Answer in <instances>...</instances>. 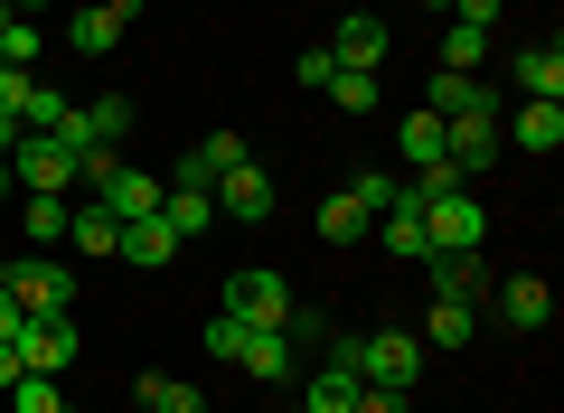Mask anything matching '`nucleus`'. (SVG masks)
<instances>
[{
	"label": "nucleus",
	"instance_id": "nucleus-36",
	"mask_svg": "<svg viewBox=\"0 0 564 413\" xmlns=\"http://www.w3.org/2000/svg\"><path fill=\"white\" fill-rule=\"evenodd\" d=\"M452 20H462V29H489V20H499V0H452Z\"/></svg>",
	"mask_w": 564,
	"mask_h": 413
},
{
	"label": "nucleus",
	"instance_id": "nucleus-12",
	"mask_svg": "<svg viewBox=\"0 0 564 413\" xmlns=\"http://www.w3.org/2000/svg\"><path fill=\"white\" fill-rule=\"evenodd\" d=\"M236 160H245L236 132H207V141H188V151H180V178H170V188H217Z\"/></svg>",
	"mask_w": 564,
	"mask_h": 413
},
{
	"label": "nucleus",
	"instance_id": "nucleus-33",
	"mask_svg": "<svg viewBox=\"0 0 564 413\" xmlns=\"http://www.w3.org/2000/svg\"><path fill=\"white\" fill-rule=\"evenodd\" d=\"M10 413H66L57 376H10Z\"/></svg>",
	"mask_w": 564,
	"mask_h": 413
},
{
	"label": "nucleus",
	"instance_id": "nucleus-19",
	"mask_svg": "<svg viewBox=\"0 0 564 413\" xmlns=\"http://www.w3.org/2000/svg\"><path fill=\"white\" fill-rule=\"evenodd\" d=\"M518 95L527 104H564V47H527V57H518Z\"/></svg>",
	"mask_w": 564,
	"mask_h": 413
},
{
	"label": "nucleus",
	"instance_id": "nucleus-3",
	"mask_svg": "<svg viewBox=\"0 0 564 413\" xmlns=\"http://www.w3.org/2000/svg\"><path fill=\"white\" fill-rule=\"evenodd\" d=\"M414 376H423V338H404V329H377V338H358V385L414 394Z\"/></svg>",
	"mask_w": 564,
	"mask_h": 413
},
{
	"label": "nucleus",
	"instance_id": "nucleus-40",
	"mask_svg": "<svg viewBox=\"0 0 564 413\" xmlns=\"http://www.w3.org/2000/svg\"><path fill=\"white\" fill-rule=\"evenodd\" d=\"M10 188H20V178H10V151H0V197H10Z\"/></svg>",
	"mask_w": 564,
	"mask_h": 413
},
{
	"label": "nucleus",
	"instance_id": "nucleus-21",
	"mask_svg": "<svg viewBox=\"0 0 564 413\" xmlns=\"http://www.w3.org/2000/svg\"><path fill=\"white\" fill-rule=\"evenodd\" d=\"M161 226H170V236H207V226H217V197H207V188H170L161 197Z\"/></svg>",
	"mask_w": 564,
	"mask_h": 413
},
{
	"label": "nucleus",
	"instance_id": "nucleus-5",
	"mask_svg": "<svg viewBox=\"0 0 564 413\" xmlns=\"http://www.w3.org/2000/svg\"><path fill=\"white\" fill-rule=\"evenodd\" d=\"M122 132H132V95H95V104H76V113H66V132H57V141H66L76 160H104Z\"/></svg>",
	"mask_w": 564,
	"mask_h": 413
},
{
	"label": "nucleus",
	"instance_id": "nucleus-27",
	"mask_svg": "<svg viewBox=\"0 0 564 413\" xmlns=\"http://www.w3.org/2000/svg\"><path fill=\"white\" fill-rule=\"evenodd\" d=\"M141 413H207V394L180 376H141Z\"/></svg>",
	"mask_w": 564,
	"mask_h": 413
},
{
	"label": "nucleus",
	"instance_id": "nucleus-24",
	"mask_svg": "<svg viewBox=\"0 0 564 413\" xmlns=\"http://www.w3.org/2000/svg\"><path fill=\"white\" fill-rule=\"evenodd\" d=\"M113 254H122V263H170V254H180V236H170L161 217H132V226H122V244H113Z\"/></svg>",
	"mask_w": 564,
	"mask_h": 413
},
{
	"label": "nucleus",
	"instance_id": "nucleus-14",
	"mask_svg": "<svg viewBox=\"0 0 564 413\" xmlns=\"http://www.w3.org/2000/svg\"><path fill=\"white\" fill-rule=\"evenodd\" d=\"M499 319L536 338L545 319H555V292H545V273H508V282H499Z\"/></svg>",
	"mask_w": 564,
	"mask_h": 413
},
{
	"label": "nucleus",
	"instance_id": "nucleus-17",
	"mask_svg": "<svg viewBox=\"0 0 564 413\" xmlns=\"http://www.w3.org/2000/svg\"><path fill=\"white\" fill-rule=\"evenodd\" d=\"M122 29H132V20H122L113 0H76V20H66V47H76V57H104Z\"/></svg>",
	"mask_w": 564,
	"mask_h": 413
},
{
	"label": "nucleus",
	"instance_id": "nucleus-26",
	"mask_svg": "<svg viewBox=\"0 0 564 413\" xmlns=\"http://www.w3.org/2000/svg\"><path fill=\"white\" fill-rule=\"evenodd\" d=\"M367 226H377V217H367V207H358L348 188H339V197H321V244H358Z\"/></svg>",
	"mask_w": 564,
	"mask_h": 413
},
{
	"label": "nucleus",
	"instance_id": "nucleus-34",
	"mask_svg": "<svg viewBox=\"0 0 564 413\" xmlns=\"http://www.w3.org/2000/svg\"><path fill=\"white\" fill-rule=\"evenodd\" d=\"M480 57H489V29H462V20H452V39H443V66L480 76Z\"/></svg>",
	"mask_w": 564,
	"mask_h": 413
},
{
	"label": "nucleus",
	"instance_id": "nucleus-38",
	"mask_svg": "<svg viewBox=\"0 0 564 413\" xmlns=\"http://www.w3.org/2000/svg\"><path fill=\"white\" fill-rule=\"evenodd\" d=\"M10 376H20V348H10V338H0V394H10Z\"/></svg>",
	"mask_w": 564,
	"mask_h": 413
},
{
	"label": "nucleus",
	"instance_id": "nucleus-7",
	"mask_svg": "<svg viewBox=\"0 0 564 413\" xmlns=\"http://www.w3.org/2000/svg\"><path fill=\"white\" fill-rule=\"evenodd\" d=\"M423 236H433V254H480L489 207H470V188H452V197H433V207H423Z\"/></svg>",
	"mask_w": 564,
	"mask_h": 413
},
{
	"label": "nucleus",
	"instance_id": "nucleus-42",
	"mask_svg": "<svg viewBox=\"0 0 564 413\" xmlns=\"http://www.w3.org/2000/svg\"><path fill=\"white\" fill-rule=\"evenodd\" d=\"M0 20H10V0H0Z\"/></svg>",
	"mask_w": 564,
	"mask_h": 413
},
{
	"label": "nucleus",
	"instance_id": "nucleus-25",
	"mask_svg": "<svg viewBox=\"0 0 564 413\" xmlns=\"http://www.w3.org/2000/svg\"><path fill=\"white\" fill-rule=\"evenodd\" d=\"M66 244H76V254H113V244H122V226L113 217H104V207H95V197H85V207H76V217H66Z\"/></svg>",
	"mask_w": 564,
	"mask_h": 413
},
{
	"label": "nucleus",
	"instance_id": "nucleus-23",
	"mask_svg": "<svg viewBox=\"0 0 564 413\" xmlns=\"http://www.w3.org/2000/svg\"><path fill=\"white\" fill-rule=\"evenodd\" d=\"M339 113H377V95H386V76H367V66H329V85H321Z\"/></svg>",
	"mask_w": 564,
	"mask_h": 413
},
{
	"label": "nucleus",
	"instance_id": "nucleus-4",
	"mask_svg": "<svg viewBox=\"0 0 564 413\" xmlns=\"http://www.w3.org/2000/svg\"><path fill=\"white\" fill-rule=\"evenodd\" d=\"M20 376H66L76 367V311H47V319H20Z\"/></svg>",
	"mask_w": 564,
	"mask_h": 413
},
{
	"label": "nucleus",
	"instance_id": "nucleus-30",
	"mask_svg": "<svg viewBox=\"0 0 564 413\" xmlns=\"http://www.w3.org/2000/svg\"><path fill=\"white\" fill-rule=\"evenodd\" d=\"M66 217H76V197H29V207H20V226H29L39 244H57V236H66Z\"/></svg>",
	"mask_w": 564,
	"mask_h": 413
},
{
	"label": "nucleus",
	"instance_id": "nucleus-31",
	"mask_svg": "<svg viewBox=\"0 0 564 413\" xmlns=\"http://www.w3.org/2000/svg\"><path fill=\"white\" fill-rule=\"evenodd\" d=\"M29 57H39V20L10 10V20H0V66H20V76H29Z\"/></svg>",
	"mask_w": 564,
	"mask_h": 413
},
{
	"label": "nucleus",
	"instance_id": "nucleus-6",
	"mask_svg": "<svg viewBox=\"0 0 564 413\" xmlns=\"http://www.w3.org/2000/svg\"><path fill=\"white\" fill-rule=\"evenodd\" d=\"M0 273H10V292H20V311H29V319H47V311H76V273H66V263L20 254V263H0Z\"/></svg>",
	"mask_w": 564,
	"mask_h": 413
},
{
	"label": "nucleus",
	"instance_id": "nucleus-11",
	"mask_svg": "<svg viewBox=\"0 0 564 413\" xmlns=\"http://www.w3.org/2000/svg\"><path fill=\"white\" fill-rule=\"evenodd\" d=\"M423 113H443V122H462V113H499V95H489L480 76H462V66H433V95H423Z\"/></svg>",
	"mask_w": 564,
	"mask_h": 413
},
{
	"label": "nucleus",
	"instance_id": "nucleus-43",
	"mask_svg": "<svg viewBox=\"0 0 564 413\" xmlns=\"http://www.w3.org/2000/svg\"><path fill=\"white\" fill-rule=\"evenodd\" d=\"M433 10H452V0H433Z\"/></svg>",
	"mask_w": 564,
	"mask_h": 413
},
{
	"label": "nucleus",
	"instance_id": "nucleus-8",
	"mask_svg": "<svg viewBox=\"0 0 564 413\" xmlns=\"http://www.w3.org/2000/svg\"><path fill=\"white\" fill-rule=\"evenodd\" d=\"M161 178H151V170H113V160H104V170H95V207H104V217H113V226H132V217H161Z\"/></svg>",
	"mask_w": 564,
	"mask_h": 413
},
{
	"label": "nucleus",
	"instance_id": "nucleus-10",
	"mask_svg": "<svg viewBox=\"0 0 564 413\" xmlns=\"http://www.w3.org/2000/svg\"><path fill=\"white\" fill-rule=\"evenodd\" d=\"M329 66H367V76L386 66V20L377 10H348V20L329 29Z\"/></svg>",
	"mask_w": 564,
	"mask_h": 413
},
{
	"label": "nucleus",
	"instance_id": "nucleus-1",
	"mask_svg": "<svg viewBox=\"0 0 564 413\" xmlns=\"http://www.w3.org/2000/svg\"><path fill=\"white\" fill-rule=\"evenodd\" d=\"M292 311H302V301H292V282L282 273H226V319H245V329H292Z\"/></svg>",
	"mask_w": 564,
	"mask_h": 413
},
{
	"label": "nucleus",
	"instance_id": "nucleus-35",
	"mask_svg": "<svg viewBox=\"0 0 564 413\" xmlns=\"http://www.w3.org/2000/svg\"><path fill=\"white\" fill-rule=\"evenodd\" d=\"M348 413H404V394H386V385H358V404Z\"/></svg>",
	"mask_w": 564,
	"mask_h": 413
},
{
	"label": "nucleus",
	"instance_id": "nucleus-41",
	"mask_svg": "<svg viewBox=\"0 0 564 413\" xmlns=\"http://www.w3.org/2000/svg\"><path fill=\"white\" fill-rule=\"evenodd\" d=\"M113 10H122V20H141V0H113Z\"/></svg>",
	"mask_w": 564,
	"mask_h": 413
},
{
	"label": "nucleus",
	"instance_id": "nucleus-2",
	"mask_svg": "<svg viewBox=\"0 0 564 413\" xmlns=\"http://www.w3.org/2000/svg\"><path fill=\"white\" fill-rule=\"evenodd\" d=\"M10 178H20L29 197H66V188H76V151H66L57 132H20V151H10Z\"/></svg>",
	"mask_w": 564,
	"mask_h": 413
},
{
	"label": "nucleus",
	"instance_id": "nucleus-16",
	"mask_svg": "<svg viewBox=\"0 0 564 413\" xmlns=\"http://www.w3.org/2000/svg\"><path fill=\"white\" fill-rule=\"evenodd\" d=\"M499 132L545 160V151H564V104H518V113H499Z\"/></svg>",
	"mask_w": 564,
	"mask_h": 413
},
{
	"label": "nucleus",
	"instance_id": "nucleus-28",
	"mask_svg": "<svg viewBox=\"0 0 564 413\" xmlns=\"http://www.w3.org/2000/svg\"><path fill=\"white\" fill-rule=\"evenodd\" d=\"M66 113H76V104H66L57 85H29L20 95V132H66Z\"/></svg>",
	"mask_w": 564,
	"mask_h": 413
},
{
	"label": "nucleus",
	"instance_id": "nucleus-15",
	"mask_svg": "<svg viewBox=\"0 0 564 413\" xmlns=\"http://www.w3.org/2000/svg\"><path fill=\"white\" fill-rule=\"evenodd\" d=\"M377 236H386V254H395V263H423V254H433V236H423V197H414V188L377 217Z\"/></svg>",
	"mask_w": 564,
	"mask_h": 413
},
{
	"label": "nucleus",
	"instance_id": "nucleus-22",
	"mask_svg": "<svg viewBox=\"0 0 564 413\" xmlns=\"http://www.w3.org/2000/svg\"><path fill=\"white\" fill-rule=\"evenodd\" d=\"M395 151L414 160V170H433V160H443V113H423V104H414V113L395 122Z\"/></svg>",
	"mask_w": 564,
	"mask_h": 413
},
{
	"label": "nucleus",
	"instance_id": "nucleus-9",
	"mask_svg": "<svg viewBox=\"0 0 564 413\" xmlns=\"http://www.w3.org/2000/svg\"><path fill=\"white\" fill-rule=\"evenodd\" d=\"M207 197H217V217H236V226H263V217H273V178H263L254 160H236Z\"/></svg>",
	"mask_w": 564,
	"mask_h": 413
},
{
	"label": "nucleus",
	"instance_id": "nucleus-32",
	"mask_svg": "<svg viewBox=\"0 0 564 413\" xmlns=\"http://www.w3.org/2000/svg\"><path fill=\"white\" fill-rule=\"evenodd\" d=\"M348 197H358L367 217H386V207L404 197V178H395V170H358V178H348Z\"/></svg>",
	"mask_w": 564,
	"mask_h": 413
},
{
	"label": "nucleus",
	"instance_id": "nucleus-20",
	"mask_svg": "<svg viewBox=\"0 0 564 413\" xmlns=\"http://www.w3.org/2000/svg\"><path fill=\"white\" fill-rule=\"evenodd\" d=\"M358 404V367H339V357H321V376L302 385V413H348Z\"/></svg>",
	"mask_w": 564,
	"mask_h": 413
},
{
	"label": "nucleus",
	"instance_id": "nucleus-37",
	"mask_svg": "<svg viewBox=\"0 0 564 413\" xmlns=\"http://www.w3.org/2000/svg\"><path fill=\"white\" fill-rule=\"evenodd\" d=\"M20 319L29 311H20V292H10V273H0V338H20Z\"/></svg>",
	"mask_w": 564,
	"mask_h": 413
},
{
	"label": "nucleus",
	"instance_id": "nucleus-18",
	"mask_svg": "<svg viewBox=\"0 0 564 413\" xmlns=\"http://www.w3.org/2000/svg\"><path fill=\"white\" fill-rule=\"evenodd\" d=\"M423 273H433V301H480L489 292V263L480 254H423Z\"/></svg>",
	"mask_w": 564,
	"mask_h": 413
},
{
	"label": "nucleus",
	"instance_id": "nucleus-29",
	"mask_svg": "<svg viewBox=\"0 0 564 413\" xmlns=\"http://www.w3.org/2000/svg\"><path fill=\"white\" fill-rule=\"evenodd\" d=\"M423 348H470V301H433V319H423Z\"/></svg>",
	"mask_w": 564,
	"mask_h": 413
},
{
	"label": "nucleus",
	"instance_id": "nucleus-13",
	"mask_svg": "<svg viewBox=\"0 0 564 413\" xmlns=\"http://www.w3.org/2000/svg\"><path fill=\"white\" fill-rule=\"evenodd\" d=\"M292 348H302L292 329H245L236 338V367L254 376V385H282V376H292Z\"/></svg>",
	"mask_w": 564,
	"mask_h": 413
},
{
	"label": "nucleus",
	"instance_id": "nucleus-39",
	"mask_svg": "<svg viewBox=\"0 0 564 413\" xmlns=\"http://www.w3.org/2000/svg\"><path fill=\"white\" fill-rule=\"evenodd\" d=\"M10 10H29V20H39V10H57V0H10Z\"/></svg>",
	"mask_w": 564,
	"mask_h": 413
}]
</instances>
